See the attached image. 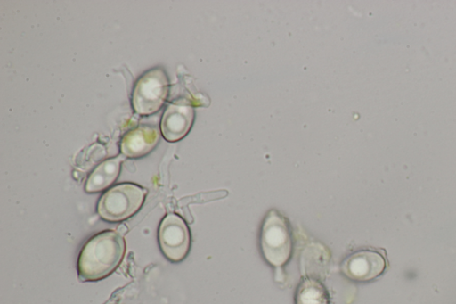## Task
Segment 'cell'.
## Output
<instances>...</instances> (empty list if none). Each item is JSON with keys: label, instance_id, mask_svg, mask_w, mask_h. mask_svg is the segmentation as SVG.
Listing matches in <instances>:
<instances>
[{"label": "cell", "instance_id": "cell-10", "mask_svg": "<svg viewBox=\"0 0 456 304\" xmlns=\"http://www.w3.org/2000/svg\"><path fill=\"white\" fill-rule=\"evenodd\" d=\"M296 304H329L327 290L318 280L305 278L297 287Z\"/></svg>", "mask_w": 456, "mask_h": 304}, {"label": "cell", "instance_id": "cell-5", "mask_svg": "<svg viewBox=\"0 0 456 304\" xmlns=\"http://www.w3.org/2000/svg\"><path fill=\"white\" fill-rule=\"evenodd\" d=\"M159 243L164 256L172 262L183 260L190 249L191 236L183 219L174 213L167 215L159 227Z\"/></svg>", "mask_w": 456, "mask_h": 304}, {"label": "cell", "instance_id": "cell-4", "mask_svg": "<svg viewBox=\"0 0 456 304\" xmlns=\"http://www.w3.org/2000/svg\"><path fill=\"white\" fill-rule=\"evenodd\" d=\"M260 242L263 255L272 266L281 267L289 260L291 234L285 218L275 210H271L264 221Z\"/></svg>", "mask_w": 456, "mask_h": 304}, {"label": "cell", "instance_id": "cell-8", "mask_svg": "<svg viewBox=\"0 0 456 304\" xmlns=\"http://www.w3.org/2000/svg\"><path fill=\"white\" fill-rule=\"evenodd\" d=\"M159 140L157 128L139 126L126 133L120 142L122 154L128 158H140L152 151Z\"/></svg>", "mask_w": 456, "mask_h": 304}, {"label": "cell", "instance_id": "cell-6", "mask_svg": "<svg viewBox=\"0 0 456 304\" xmlns=\"http://www.w3.org/2000/svg\"><path fill=\"white\" fill-rule=\"evenodd\" d=\"M386 268L383 255L375 251L364 250L348 256L341 265L343 274L349 279L365 282L379 276Z\"/></svg>", "mask_w": 456, "mask_h": 304}, {"label": "cell", "instance_id": "cell-2", "mask_svg": "<svg viewBox=\"0 0 456 304\" xmlns=\"http://www.w3.org/2000/svg\"><path fill=\"white\" fill-rule=\"evenodd\" d=\"M146 193V189L135 184L117 185L102 195L97 204V212L106 221L125 220L139 210Z\"/></svg>", "mask_w": 456, "mask_h": 304}, {"label": "cell", "instance_id": "cell-7", "mask_svg": "<svg viewBox=\"0 0 456 304\" xmlns=\"http://www.w3.org/2000/svg\"><path fill=\"white\" fill-rule=\"evenodd\" d=\"M194 119L193 108L186 103H169L162 115L160 129L164 138L175 142L190 131Z\"/></svg>", "mask_w": 456, "mask_h": 304}, {"label": "cell", "instance_id": "cell-3", "mask_svg": "<svg viewBox=\"0 0 456 304\" xmlns=\"http://www.w3.org/2000/svg\"><path fill=\"white\" fill-rule=\"evenodd\" d=\"M169 81L163 68L156 67L142 74L136 81L132 93V107L140 115L158 111L166 102Z\"/></svg>", "mask_w": 456, "mask_h": 304}, {"label": "cell", "instance_id": "cell-1", "mask_svg": "<svg viewBox=\"0 0 456 304\" xmlns=\"http://www.w3.org/2000/svg\"><path fill=\"white\" fill-rule=\"evenodd\" d=\"M125 252L126 242L118 232L105 230L94 235L79 253L78 278L93 282L107 277L118 267Z\"/></svg>", "mask_w": 456, "mask_h": 304}, {"label": "cell", "instance_id": "cell-9", "mask_svg": "<svg viewBox=\"0 0 456 304\" xmlns=\"http://www.w3.org/2000/svg\"><path fill=\"white\" fill-rule=\"evenodd\" d=\"M123 157L108 159L99 164L89 175L85 190L87 193H97L109 187L117 179Z\"/></svg>", "mask_w": 456, "mask_h": 304}]
</instances>
